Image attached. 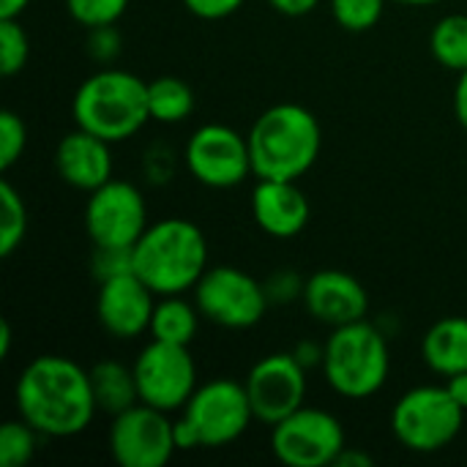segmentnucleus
Returning <instances> with one entry per match:
<instances>
[{"label":"nucleus","instance_id":"2eb2a0df","mask_svg":"<svg viewBox=\"0 0 467 467\" xmlns=\"http://www.w3.org/2000/svg\"><path fill=\"white\" fill-rule=\"evenodd\" d=\"M153 298L156 293L137 274H123L99 285L96 317L109 337L134 339L150 331V317L156 309Z\"/></svg>","mask_w":467,"mask_h":467},{"label":"nucleus","instance_id":"412c9836","mask_svg":"<svg viewBox=\"0 0 467 467\" xmlns=\"http://www.w3.org/2000/svg\"><path fill=\"white\" fill-rule=\"evenodd\" d=\"M200 328V309L181 296H159L150 317V339L170 345H192Z\"/></svg>","mask_w":467,"mask_h":467},{"label":"nucleus","instance_id":"473e14b6","mask_svg":"<svg viewBox=\"0 0 467 467\" xmlns=\"http://www.w3.org/2000/svg\"><path fill=\"white\" fill-rule=\"evenodd\" d=\"M304 287H306V282L290 268H282V271L271 274L268 282H265V293H268L271 304H290L296 298H304Z\"/></svg>","mask_w":467,"mask_h":467},{"label":"nucleus","instance_id":"ddd939ff","mask_svg":"<svg viewBox=\"0 0 467 467\" xmlns=\"http://www.w3.org/2000/svg\"><path fill=\"white\" fill-rule=\"evenodd\" d=\"M85 230L93 246H134L148 230V208L142 192L129 181L109 178L88 194Z\"/></svg>","mask_w":467,"mask_h":467},{"label":"nucleus","instance_id":"4468645a","mask_svg":"<svg viewBox=\"0 0 467 467\" xmlns=\"http://www.w3.org/2000/svg\"><path fill=\"white\" fill-rule=\"evenodd\" d=\"M306 372L293 353H271L260 358L244 386L254 410V419L274 427L306 402Z\"/></svg>","mask_w":467,"mask_h":467},{"label":"nucleus","instance_id":"0eeeda50","mask_svg":"<svg viewBox=\"0 0 467 467\" xmlns=\"http://www.w3.org/2000/svg\"><path fill=\"white\" fill-rule=\"evenodd\" d=\"M194 304L205 320L230 331L254 328L268 312V293L235 265H213L194 285Z\"/></svg>","mask_w":467,"mask_h":467},{"label":"nucleus","instance_id":"9b49d317","mask_svg":"<svg viewBox=\"0 0 467 467\" xmlns=\"http://www.w3.org/2000/svg\"><path fill=\"white\" fill-rule=\"evenodd\" d=\"M134 378L140 402L164 413L183 410L197 391V364L186 345L150 339L134 361Z\"/></svg>","mask_w":467,"mask_h":467},{"label":"nucleus","instance_id":"4be33fe9","mask_svg":"<svg viewBox=\"0 0 467 467\" xmlns=\"http://www.w3.org/2000/svg\"><path fill=\"white\" fill-rule=\"evenodd\" d=\"M148 107H150V120L156 123H183L192 118L197 99L194 90L178 79V77H159L148 82Z\"/></svg>","mask_w":467,"mask_h":467},{"label":"nucleus","instance_id":"e433bc0d","mask_svg":"<svg viewBox=\"0 0 467 467\" xmlns=\"http://www.w3.org/2000/svg\"><path fill=\"white\" fill-rule=\"evenodd\" d=\"M268 3L274 11H279L285 16H306L320 5V0H268Z\"/></svg>","mask_w":467,"mask_h":467},{"label":"nucleus","instance_id":"6ab92c4d","mask_svg":"<svg viewBox=\"0 0 467 467\" xmlns=\"http://www.w3.org/2000/svg\"><path fill=\"white\" fill-rule=\"evenodd\" d=\"M421 356L435 375L451 378L467 372V317L451 315L438 320L424 334Z\"/></svg>","mask_w":467,"mask_h":467},{"label":"nucleus","instance_id":"f3484780","mask_svg":"<svg viewBox=\"0 0 467 467\" xmlns=\"http://www.w3.org/2000/svg\"><path fill=\"white\" fill-rule=\"evenodd\" d=\"M309 197L296 181L257 178L252 189V216L257 227L271 238H296L309 224Z\"/></svg>","mask_w":467,"mask_h":467},{"label":"nucleus","instance_id":"6e6552de","mask_svg":"<svg viewBox=\"0 0 467 467\" xmlns=\"http://www.w3.org/2000/svg\"><path fill=\"white\" fill-rule=\"evenodd\" d=\"M181 416L194 427L202 449H224L244 438L252 421H257L246 386L233 378H216L197 386Z\"/></svg>","mask_w":467,"mask_h":467},{"label":"nucleus","instance_id":"20e7f679","mask_svg":"<svg viewBox=\"0 0 467 467\" xmlns=\"http://www.w3.org/2000/svg\"><path fill=\"white\" fill-rule=\"evenodd\" d=\"M74 123L107 142L134 137L148 120V82L123 68H101L90 74L71 101Z\"/></svg>","mask_w":467,"mask_h":467},{"label":"nucleus","instance_id":"dca6fc26","mask_svg":"<svg viewBox=\"0 0 467 467\" xmlns=\"http://www.w3.org/2000/svg\"><path fill=\"white\" fill-rule=\"evenodd\" d=\"M304 304L317 323L331 326V328L367 320V312H369V296L364 285L339 268L315 271L306 279Z\"/></svg>","mask_w":467,"mask_h":467},{"label":"nucleus","instance_id":"f03ea898","mask_svg":"<svg viewBox=\"0 0 467 467\" xmlns=\"http://www.w3.org/2000/svg\"><path fill=\"white\" fill-rule=\"evenodd\" d=\"M252 170L257 178L298 181L306 175L323 145L317 118L301 104H274L252 123L249 134Z\"/></svg>","mask_w":467,"mask_h":467},{"label":"nucleus","instance_id":"f257e3e1","mask_svg":"<svg viewBox=\"0 0 467 467\" xmlns=\"http://www.w3.org/2000/svg\"><path fill=\"white\" fill-rule=\"evenodd\" d=\"M14 402L41 438H74L85 432L99 413L90 372L66 356H38L16 378Z\"/></svg>","mask_w":467,"mask_h":467},{"label":"nucleus","instance_id":"37998d69","mask_svg":"<svg viewBox=\"0 0 467 467\" xmlns=\"http://www.w3.org/2000/svg\"><path fill=\"white\" fill-rule=\"evenodd\" d=\"M394 3H402V5H435V3H443V0H394Z\"/></svg>","mask_w":467,"mask_h":467},{"label":"nucleus","instance_id":"423d86ee","mask_svg":"<svg viewBox=\"0 0 467 467\" xmlns=\"http://www.w3.org/2000/svg\"><path fill=\"white\" fill-rule=\"evenodd\" d=\"M465 410L454 402L446 386H419L402 394L391 410L394 438L416 454L446 449L462 430Z\"/></svg>","mask_w":467,"mask_h":467},{"label":"nucleus","instance_id":"79ce46f5","mask_svg":"<svg viewBox=\"0 0 467 467\" xmlns=\"http://www.w3.org/2000/svg\"><path fill=\"white\" fill-rule=\"evenodd\" d=\"M11 326H8V320H3L0 323V358L5 361L8 358V353H11Z\"/></svg>","mask_w":467,"mask_h":467},{"label":"nucleus","instance_id":"4c0bfd02","mask_svg":"<svg viewBox=\"0 0 467 467\" xmlns=\"http://www.w3.org/2000/svg\"><path fill=\"white\" fill-rule=\"evenodd\" d=\"M454 115H457L460 126L467 131V71L460 74L457 88H454Z\"/></svg>","mask_w":467,"mask_h":467},{"label":"nucleus","instance_id":"f704fd0d","mask_svg":"<svg viewBox=\"0 0 467 467\" xmlns=\"http://www.w3.org/2000/svg\"><path fill=\"white\" fill-rule=\"evenodd\" d=\"M172 432H175V446L178 451H194V449H202L200 446V438L194 432V427L181 416L178 421H172Z\"/></svg>","mask_w":467,"mask_h":467},{"label":"nucleus","instance_id":"2f4dec72","mask_svg":"<svg viewBox=\"0 0 467 467\" xmlns=\"http://www.w3.org/2000/svg\"><path fill=\"white\" fill-rule=\"evenodd\" d=\"M85 49H88V55H90L96 63H112V60L120 55V49H123V38H120V33H118L115 25L90 27V30H88Z\"/></svg>","mask_w":467,"mask_h":467},{"label":"nucleus","instance_id":"cd10ccee","mask_svg":"<svg viewBox=\"0 0 467 467\" xmlns=\"http://www.w3.org/2000/svg\"><path fill=\"white\" fill-rule=\"evenodd\" d=\"M131 0H66V8L74 22L82 27H101V25H115Z\"/></svg>","mask_w":467,"mask_h":467},{"label":"nucleus","instance_id":"9d476101","mask_svg":"<svg viewBox=\"0 0 467 467\" xmlns=\"http://www.w3.org/2000/svg\"><path fill=\"white\" fill-rule=\"evenodd\" d=\"M183 164L189 175L208 189H235L254 175L249 140L224 123L200 126L186 140Z\"/></svg>","mask_w":467,"mask_h":467},{"label":"nucleus","instance_id":"7c9ffc66","mask_svg":"<svg viewBox=\"0 0 467 467\" xmlns=\"http://www.w3.org/2000/svg\"><path fill=\"white\" fill-rule=\"evenodd\" d=\"M178 156L170 145H150L142 156V175L150 186H164L175 175Z\"/></svg>","mask_w":467,"mask_h":467},{"label":"nucleus","instance_id":"c756f323","mask_svg":"<svg viewBox=\"0 0 467 467\" xmlns=\"http://www.w3.org/2000/svg\"><path fill=\"white\" fill-rule=\"evenodd\" d=\"M134 246H96L93 257H90V268L93 276L101 282L123 276V274H134Z\"/></svg>","mask_w":467,"mask_h":467},{"label":"nucleus","instance_id":"c9c22d12","mask_svg":"<svg viewBox=\"0 0 467 467\" xmlns=\"http://www.w3.org/2000/svg\"><path fill=\"white\" fill-rule=\"evenodd\" d=\"M293 356L298 358V364L304 369H315V367H323V356H326V345H315V342H301L296 345Z\"/></svg>","mask_w":467,"mask_h":467},{"label":"nucleus","instance_id":"39448f33","mask_svg":"<svg viewBox=\"0 0 467 467\" xmlns=\"http://www.w3.org/2000/svg\"><path fill=\"white\" fill-rule=\"evenodd\" d=\"M323 375L328 386L345 400H369L375 397L391 369L389 339L369 320L334 328L326 342Z\"/></svg>","mask_w":467,"mask_h":467},{"label":"nucleus","instance_id":"a19ab883","mask_svg":"<svg viewBox=\"0 0 467 467\" xmlns=\"http://www.w3.org/2000/svg\"><path fill=\"white\" fill-rule=\"evenodd\" d=\"M30 0H0V19H19Z\"/></svg>","mask_w":467,"mask_h":467},{"label":"nucleus","instance_id":"393cba45","mask_svg":"<svg viewBox=\"0 0 467 467\" xmlns=\"http://www.w3.org/2000/svg\"><path fill=\"white\" fill-rule=\"evenodd\" d=\"M41 432L33 430L25 419L5 421L0 427V467H25L36 449H38Z\"/></svg>","mask_w":467,"mask_h":467},{"label":"nucleus","instance_id":"c85d7f7f","mask_svg":"<svg viewBox=\"0 0 467 467\" xmlns=\"http://www.w3.org/2000/svg\"><path fill=\"white\" fill-rule=\"evenodd\" d=\"M27 145V129L25 120L14 109L0 112V170H11Z\"/></svg>","mask_w":467,"mask_h":467},{"label":"nucleus","instance_id":"b1692460","mask_svg":"<svg viewBox=\"0 0 467 467\" xmlns=\"http://www.w3.org/2000/svg\"><path fill=\"white\" fill-rule=\"evenodd\" d=\"M27 233V208L11 181H0V254L11 257Z\"/></svg>","mask_w":467,"mask_h":467},{"label":"nucleus","instance_id":"aec40b11","mask_svg":"<svg viewBox=\"0 0 467 467\" xmlns=\"http://www.w3.org/2000/svg\"><path fill=\"white\" fill-rule=\"evenodd\" d=\"M90 389H93L99 413H107V416H118L140 402L134 367H126L112 358H104L90 367Z\"/></svg>","mask_w":467,"mask_h":467},{"label":"nucleus","instance_id":"72a5a7b5","mask_svg":"<svg viewBox=\"0 0 467 467\" xmlns=\"http://www.w3.org/2000/svg\"><path fill=\"white\" fill-rule=\"evenodd\" d=\"M181 3L186 5L189 14L208 19V22H216V19H227L235 11H241L246 0H181Z\"/></svg>","mask_w":467,"mask_h":467},{"label":"nucleus","instance_id":"ea45409f","mask_svg":"<svg viewBox=\"0 0 467 467\" xmlns=\"http://www.w3.org/2000/svg\"><path fill=\"white\" fill-rule=\"evenodd\" d=\"M337 465L339 467H372L375 465V460H372L367 451H358V449H350V446H345V451L339 454Z\"/></svg>","mask_w":467,"mask_h":467},{"label":"nucleus","instance_id":"7ed1b4c3","mask_svg":"<svg viewBox=\"0 0 467 467\" xmlns=\"http://www.w3.org/2000/svg\"><path fill=\"white\" fill-rule=\"evenodd\" d=\"M134 274L156 296H181L194 290L208 271V241L189 219H159L134 244Z\"/></svg>","mask_w":467,"mask_h":467},{"label":"nucleus","instance_id":"a211bd4d","mask_svg":"<svg viewBox=\"0 0 467 467\" xmlns=\"http://www.w3.org/2000/svg\"><path fill=\"white\" fill-rule=\"evenodd\" d=\"M112 142L85 131L74 129L68 131L57 148H55V170L57 175L79 192H96L112 178Z\"/></svg>","mask_w":467,"mask_h":467},{"label":"nucleus","instance_id":"1a4fd4ad","mask_svg":"<svg viewBox=\"0 0 467 467\" xmlns=\"http://www.w3.org/2000/svg\"><path fill=\"white\" fill-rule=\"evenodd\" d=\"M345 430L339 419L320 408H298L271 427V451L287 467L337 465L345 451Z\"/></svg>","mask_w":467,"mask_h":467},{"label":"nucleus","instance_id":"58836bf2","mask_svg":"<svg viewBox=\"0 0 467 467\" xmlns=\"http://www.w3.org/2000/svg\"><path fill=\"white\" fill-rule=\"evenodd\" d=\"M446 389H449V394L454 397V402L467 413V372H460V375L446 378Z\"/></svg>","mask_w":467,"mask_h":467},{"label":"nucleus","instance_id":"5701e85b","mask_svg":"<svg viewBox=\"0 0 467 467\" xmlns=\"http://www.w3.org/2000/svg\"><path fill=\"white\" fill-rule=\"evenodd\" d=\"M430 52L441 66L457 74L467 71V14H449L432 27Z\"/></svg>","mask_w":467,"mask_h":467},{"label":"nucleus","instance_id":"a878e982","mask_svg":"<svg viewBox=\"0 0 467 467\" xmlns=\"http://www.w3.org/2000/svg\"><path fill=\"white\" fill-rule=\"evenodd\" d=\"M386 11V0H331V14L342 30L367 33Z\"/></svg>","mask_w":467,"mask_h":467},{"label":"nucleus","instance_id":"bb28decb","mask_svg":"<svg viewBox=\"0 0 467 467\" xmlns=\"http://www.w3.org/2000/svg\"><path fill=\"white\" fill-rule=\"evenodd\" d=\"M30 57V38L19 19H0V68L5 77L19 74Z\"/></svg>","mask_w":467,"mask_h":467},{"label":"nucleus","instance_id":"f8f14e48","mask_svg":"<svg viewBox=\"0 0 467 467\" xmlns=\"http://www.w3.org/2000/svg\"><path fill=\"white\" fill-rule=\"evenodd\" d=\"M107 446L120 467H164L178 451L170 413L145 402L112 416Z\"/></svg>","mask_w":467,"mask_h":467}]
</instances>
